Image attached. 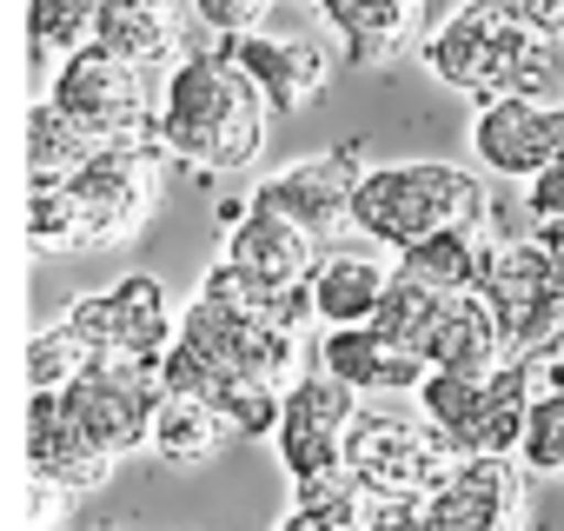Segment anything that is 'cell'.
Returning <instances> with one entry per match:
<instances>
[{"label": "cell", "instance_id": "6da1fadb", "mask_svg": "<svg viewBox=\"0 0 564 531\" xmlns=\"http://www.w3.org/2000/svg\"><path fill=\"white\" fill-rule=\"evenodd\" d=\"M272 107L226 41L186 54L160 94V147L193 173H246L265 153Z\"/></svg>", "mask_w": 564, "mask_h": 531}, {"label": "cell", "instance_id": "7a4b0ae2", "mask_svg": "<svg viewBox=\"0 0 564 531\" xmlns=\"http://www.w3.org/2000/svg\"><path fill=\"white\" fill-rule=\"evenodd\" d=\"M419 61L438 87H452L478 107L557 94V41H544L511 0H458L419 41Z\"/></svg>", "mask_w": 564, "mask_h": 531}, {"label": "cell", "instance_id": "3957f363", "mask_svg": "<svg viewBox=\"0 0 564 531\" xmlns=\"http://www.w3.org/2000/svg\"><path fill=\"white\" fill-rule=\"evenodd\" d=\"M458 219H491V193L471 166H452V160L372 166L359 199H352V232L366 246H386V252H405Z\"/></svg>", "mask_w": 564, "mask_h": 531}, {"label": "cell", "instance_id": "277c9868", "mask_svg": "<svg viewBox=\"0 0 564 531\" xmlns=\"http://www.w3.org/2000/svg\"><path fill=\"white\" fill-rule=\"evenodd\" d=\"M180 339L199 346L206 359L232 366V372H259V379H286L293 359H300V333L279 326L259 313V300L246 293V280L219 259L213 273L199 280L193 306L180 313Z\"/></svg>", "mask_w": 564, "mask_h": 531}, {"label": "cell", "instance_id": "5b68a950", "mask_svg": "<svg viewBox=\"0 0 564 531\" xmlns=\"http://www.w3.org/2000/svg\"><path fill=\"white\" fill-rule=\"evenodd\" d=\"M47 100L74 127H87L100 147H160V100L147 87V67L120 61L100 41H87L80 54H67L54 67V94Z\"/></svg>", "mask_w": 564, "mask_h": 531}, {"label": "cell", "instance_id": "8992f818", "mask_svg": "<svg viewBox=\"0 0 564 531\" xmlns=\"http://www.w3.org/2000/svg\"><path fill=\"white\" fill-rule=\"evenodd\" d=\"M226 266L246 280V293L259 300L265 319L279 326H306L313 313V266H319V239L306 226H293L286 213H265L246 199V213L226 226Z\"/></svg>", "mask_w": 564, "mask_h": 531}, {"label": "cell", "instance_id": "52a82bcc", "mask_svg": "<svg viewBox=\"0 0 564 531\" xmlns=\"http://www.w3.org/2000/svg\"><path fill=\"white\" fill-rule=\"evenodd\" d=\"M160 153L166 147H100L74 180H61L80 213V252L127 246L147 226V213L160 206V180H166Z\"/></svg>", "mask_w": 564, "mask_h": 531}, {"label": "cell", "instance_id": "ba28073f", "mask_svg": "<svg viewBox=\"0 0 564 531\" xmlns=\"http://www.w3.org/2000/svg\"><path fill=\"white\" fill-rule=\"evenodd\" d=\"M458 465V445L425 425V419H399V412H359L346 432V472L366 478L379 498H432Z\"/></svg>", "mask_w": 564, "mask_h": 531}, {"label": "cell", "instance_id": "9c48e42d", "mask_svg": "<svg viewBox=\"0 0 564 531\" xmlns=\"http://www.w3.org/2000/svg\"><path fill=\"white\" fill-rule=\"evenodd\" d=\"M485 306L498 313L505 353L511 359H538L564 346V280L557 266L544 259L538 239H505L485 266Z\"/></svg>", "mask_w": 564, "mask_h": 531}, {"label": "cell", "instance_id": "30bf717a", "mask_svg": "<svg viewBox=\"0 0 564 531\" xmlns=\"http://www.w3.org/2000/svg\"><path fill=\"white\" fill-rule=\"evenodd\" d=\"M87 346L94 359H133V366H160L180 339V313L166 306V286L153 273H127L113 280L107 293H80L67 313H61Z\"/></svg>", "mask_w": 564, "mask_h": 531}, {"label": "cell", "instance_id": "8fae6325", "mask_svg": "<svg viewBox=\"0 0 564 531\" xmlns=\"http://www.w3.org/2000/svg\"><path fill=\"white\" fill-rule=\"evenodd\" d=\"M67 419L120 465L127 452H153V412L166 405V379L160 366H133V359H107L94 372H80L61 392Z\"/></svg>", "mask_w": 564, "mask_h": 531}, {"label": "cell", "instance_id": "7c38bea8", "mask_svg": "<svg viewBox=\"0 0 564 531\" xmlns=\"http://www.w3.org/2000/svg\"><path fill=\"white\" fill-rule=\"evenodd\" d=\"M366 173H372L366 147H359V140H339V147H326V153H313V160H293V166H279L272 180H259V186H252V206L286 213V219L306 226L313 239H333L339 226H352V199H359Z\"/></svg>", "mask_w": 564, "mask_h": 531}, {"label": "cell", "instance_id": "4fadbf2b", "mask_svg": "<svg viewBox=\"0 0 564 531\" xmlns=\"http://www.w3.org/2000/svg\"><path fill=\"white\" fill-rule=\"evenodd\" d=\"M425 531H531L524 458H458L452 478L425 498Z\"/></svg>", "mask_w": 564, "mask_h": 531}, {"label": "cell", "instance_id": "5bb4252c", "mask_svg": "<svg viewBox=\"0 0 564 531\" xmlns=\"http://www.w3.org/2000/svg\"><path fill=\"white\" fill-rule=\"evenodd\" d=\"M471 153L485 173L531 186L544 166L564 160V94L544 100H485L471 113Z\"/></svg>", "mask_w": 564, "mask_h": 531}, {"label": "cell", "instance_id": "9a60e30c", "mask_svg": "<svg viewBox=\"0 0 564 531\" xmlns=\"http://www.w3.org/2000/svg\"><path fill=\"white\" fill-rule=\"evenodd\" d=\"M232 47V61L252 74V87L265 94V107H272V120H286V113H300V107H313L319 94H326V80H333V61H326V47L313 41V34H239V41H226Z\"/></svg>", "mask_w": 564, "mask_h": 531}, {"label": "cell", "instance_id": "2e32d148", "mask_svg": "<svg viewBox=\"0 0 564 531\" xmlns=\"http://www.w3.org/2000/svg\"><path fill=\"white\" fill-rule=\"evenodd\" d=\"M28 472L54 478L61 491H94L113 478V458L67 419L61 392H34L28 399Z\"/></svg>", "mask_w": 564, "mask_h": 531}, {"label": "cell", "instance_id": "e0dca14e", "mask_svg": "<svg viewBox=\"0 0 564 531\" xmlns=\"http://www.w3.org/2000/svg\"><path fill=\"white\" fill-rule=\"evenodd\" d=\"M319 366L339 372L352 392H419L425 372H432L425 353L386 339L379 326H333L326 346H319Z\"/></svg>", "mask_w": 564, "mask_h": 531}, {"label": "cell", "instance_id": "ac0fdd59", "mask_svg": "<svg viewBox=\"0 0 564 531\" xmlns=\"http://www.w3.org/2000/svg\"><path fill=\"white\" fill-rule=\"evenodd\" d=\"M399 266L379 259V246H333L313 266V313L326 326H366L379 313V300L392 293Z\"/></svg>", "mask_w": 564, "mask_h": 531}, {"label": "cell", "instance_id": "d6986e66", "mask_svg": "<svg viewBox=\"0 0 564 531\" xmlns=\"http://www.w3.org/2000/svg\"><path fill=\"white\" fill-rule=\"evenodd\" d=\"M100 47H113L120 61L147 67V74H173L186 61V21L173 0H100V28H94Z\"/></svg>", "mask_w": 564, "mask_h": 531}, {"label": "cell", "instance_id": "ffe728a7", "mask_svg": "<svg viewBox=\"0 0 564 531\" xmlns=\"http://www.w3.org/2000/svg\"><path fill=\"white\" fill-rule=\"evenodd\" d=\"M491 252H498L491 219H458V226H438L432 239L405 246L399 252V273L419 280V286H432V293H478Z\"/></svg>", "mask_w": 564, "mask_h": 531}, {"label": "cell", "instance_id": "44dd1931", "mask_svg": "<svg viewBox=\"0 0 564 531\" xmlns=\"http://www.w3.org/2000/svg\"><path fill=\"white\" fill-rule=\"evenodd\" d=\"M352 67H386L419 34V0H313Z\"/></svg>", "mask_w": 564, "mask_h": 531}, {"label": "cell", "instance_id": "7402d4cb", "mask_svg": "<svg viewBox=\"0 0 564 531\" xmlns=\"http://www.w3.org/2000/svg\"><path fill=\"white\" fill-rule=\"evenodd\" d=\"M511 353H505V333H498V313L485 306V293H458L438 339H432V366L438 372H498Z\"/></svg>", "mask_w": 564, "mask_h": 531}, {"label": "cell", "instance_id": "603a6c76", "mask_svg": "<svg viewBox=\"0 0 564 531\" xmlns=\"http://www.w3.org/2000/svg\"><path fill=\"white\" fill-rule=\"evenodd\" d=\"M226 438H239V432L193 392H166V405L153 412V452L166 465H206L226 452Z\"/></svg>", "mask_w": 564, "mask_h": 531}, {"label": "cell", "instance_id": "cb8c5ba5", "mask_svg": "<svg viewBox=\"0 0 564 531\" xmlns=\"http://www.w3.org/2000/svg\"><path fill=\"white\" fill-rule=\"evenodd\" d=\"M94 153H100V140H94L87 127H74V120L41 94V100H34V113H28V186L74 180Z\"/></svg>", "mask_w": 564, "mask_h": 531}, {"label": "cell", "instance_id": "d4e9b609", "mask_svg": "<svg viewBox=\"0 0 564 531\" xmlns=\"http://www.w3.org/2000/svg\"><path fill=\"white\" fill-rule=\"evenodd\" d=\"M452 300L458 293H432V286H419V280H392V293L379 300V313L366 319V326H379L386 339H399V346H412V353H425L432 359V339H438V326H445V313H452Z\"/></svg>", "mask_w": 564, "mask_h": 531}, {"label": "cell", "instance_id": "484cf974", "mask_svg": "<svg viewBox=\"0 0 564 531\" xmlns=\"http://www.w3.org/2000/svg\"><path fill=\"white\" fill-rule=\"evenodd\" d=\"M485 379L491 372H425V386L412 392L419 399V419L425 425H438L452 445H458V458H465V438H471V425H478V405H485Z\"/></svg>", "mask_w": 564, "mask_h": 531}, {"label": "cell", "instance_id": "4316f807", "mask_svg": "<svg viewBox=\"0 0 564 531\" xmlns=\"http://www.w3.org/2000/svg\"><path fill=\"white\" fill-rule=\"evenodd\" d=\"M100 359H94V346L67 326V319H54V326H41L34 339H28V386L34 392H67L80 372H94Z\"/></svg>", "mask_w": 564, "mask_h": 531}, {"label": "cell", "instance_id": "83f0119b", "mask_svg": "<svg viewBox=\"0 0 564 531\" xmlns=\"http://www.w3.org/2000/svg\"><path fill=\"white\" fill-rule=\"evenodd\" d=\"M293 505L313 511V518L333 524V531H366L379 491H372L366 478H352V472H326V478H300V485H293Z\"/></svg>", "mask_w": 564, "mask_h": 531}, {"label": "cell", "instance_id": "f1b7e54d", "mask_svg": "<svg viewBox=\"0 0 564 531\" xmlns=\"http://www.w3.org/2000/svg\"><path fill=\"white\" fill-rule=\"evenodd\" d=\"M531 478H564V392H538L531 399V425L518 445Z\"/></svg>", "mask_w": 564, "mask_h": 531}, {"label": "cell", "instance_id": "f546056e", "mask_svg": "<svg viewBox=\"0 0 564 531\" xmlns=\"http://www.w3.org/2000/svg\"><path fill=\"white\" fill-rule=\"evenodd\" d=\"M272 14V0H193V21L213 34V41H239V34H259Z\"/></svg>", "mask_w": 564, "mask_h": 531}, {"label": "cell", "instance_id": "4dcf8cb0", "mask_svg": "<svg viewBox=\"0 0 564 531\" xmlns=\"http://www.w3.org/2000/svg\"><path fill=\"white\" fill-rule=\"evenodd\" d=\"M67 498L74 491H61L54 478H28V531H54L61 511H67Z\"/></svg>", "mask_w": 564, "mask_h": 531}, {"label": "cell", "instance_id": "1f68e13d", "mask_svg": "<svg viewBox=\"0 0 564 531\" xmlns=\"http://www.w3.org/2000/svg\"><path fill=\"white\" fill-rule=\"evenodd\" d=\"M366 531H425V498H379Z\"/></svg>", "mask_w": 564, "mask_h": 531}, {"label": "cell", "instance_id": "d6a6232c", "mask_svg": "<svg viewBox=\"0 0 564 531\" xmlns=\"http://www.w3.org/2000/svg\"><path fill=\"white\" fill-rule=\"evenodd\" d=\"M524 206L538 213V219H551V213H564V160L557 166H544L531 186H524Z\"/></svg>", "mask_w": 564, "mask_h": 531}, {"label": "cell", "instance_id": "836d02e7", "mask_svg": "<svg viewBox=\"0 0 564 531\" xmlns=\"http://www.w3.org/2000/svg\"><path fill=\"white\" fill-rule=\"evenodd\" d=\"M518 14H524L544 41H564V0H518Z\"/></svg>", "mask_w": 564, "mask_h": 531}, {"label": "cell", "instance_id": "e575fe53", "mask_svg": "<svg viewBox=\"0 0 564 531\" xmlns=\"http://www.w3.org/2000/svg\"><path fill=\"white\" fill-rule=\"evenodd\" d=\"M531 239L544 246V259L557 266V280H564V213H551V219H538V226H531Z\"/></svg>", "mask_w": 564, "mask_h": 531}, {"label": "cell", "instance_id": "d590c367", "mask_svg": "<svg viewBox=\"0 0 564 531\" xmlns=\"http://www.w3.org/2000/svg\"><path fill=\"white\" fill-rule=\"evenodd\" d=\"M272 531H333V524H319L313 511H300V505H293V511H286V518H279Z\"/></svg>", "mask_w": 564, "mask_h": 531}, {"label": "cell", "instance_id": "8d00e7d4", "mask_svg": "<svg viewBox=\"0 0 564 531\" xmlns=\"http://www.w3.org/2000/svg\"><path fill=\"white\" fill-rule=\"evenodd\" d=\"M100 531H127V524H100Z\"/></svg>", "mask_w": 564, "mask_h": 531}, {"label": "cell", "instance_id": "74e56055", "mask_svg": "<svg viewBox=\"0 0 564 531\" xmlns=\"http://www.w3.org/2000/svg\"><path fill=\"white\" fill-rule=\"evenodd\" d=\"M511 8H518V0H511Z\"/></svg>", "mask_w": 564, "mask_h": 531}]
</instances>
